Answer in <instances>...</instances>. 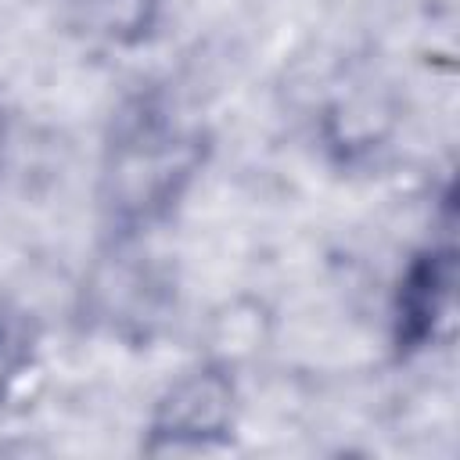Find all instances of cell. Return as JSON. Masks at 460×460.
<instances>
[{"label": "cell", "instance_id": "obj_1", "mask_svg": "<svg viewBox=\"0 0 460 460\" xmlns=\"http://www.w3.org/2000/svg\"><path fill=\"white\" fill-rule=\"evenodd\" d=\"M133 133L137 140L126 133L115 158V198L129 208H155L169 194H176V180L190 172V162L180 158V133H169L151 111L147 119L133 122Z\"/></svg>", "mask_w": 460, "mask_h": 460}, {"label": "cell", "instance_id": "obj_2", "mask_svg": "<svg viewBox=\"0 0 460 460\" xmlns=\"http://www.w3.org/2000/svg\"><path fill=\"white\" fill-rule=\"evenodd\" d=\"M453 273L456 266H453L449 248H428L410 262V270L399 280V295H395L399 352H417L428 341H435L453 305V280H456Z\"/></svg>", "mask_w": 460, "mask_h": 460}, {"label": "cell", "instance_id": "obj_3", "mask_svg": "<svg viewBox=\"0 0 460 460\" xmlns=\"http://www.w3.org/2000/svg\"><path fill=\"white\" fill-rule=\"evenodd\" d=\"M230 424V385L223 374L183 377L158 406L151 424V449H183L219 438Z\"/></svg>", "mask_w": 460, "mask_h": 460}]
</instances>
